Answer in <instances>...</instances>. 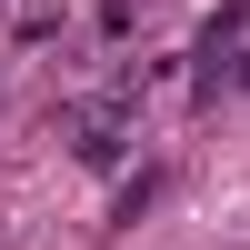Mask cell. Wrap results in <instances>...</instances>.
<instances>
[{
  "instance_id": "obj_1",
  "label": "cell",
  "mask_w": 250,
  "mask_h": 250,
  "mask_svg": "<svg viewBox=\"0 0 250 250\" xmlns=\"http://www.w3.org/2000/svg\"><path fill=\"white\" fill-rule=\"evenodd\" d=\"M140 80H150V70H120L110 90L60 100V140H70V160H90V170H110V160H120V140H130V110H140Z\"/></svg>"
}]
</instances>
